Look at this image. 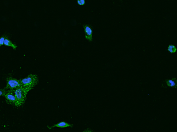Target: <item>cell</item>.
I'll return each mask as SVG.
<instances>
[{"label":"cell","mask_w":177,"mask_h":132,"mask_svg":"<svg viewBox=\"0 0 177 132\" xmlns=\"http://www.w3.org/2000/svg\"><path fill=\"white\" fill-rule=\"evenodd\" d=\"M14 92L16 97V102L14 106L16 107L21 106L25 103L27 95L29 90L21 86L16 89Z\"/></svg>","instance_id":"cell-1"},{"label":"cell","mask_w":177,"mask_h":132,"mask_svg":"<svg viewBox=\"0 0 177 132\" xmlns=\"http://www.w3.org/2000/svg\"><path fill=\"white\" fill-rule=\"evenodd\" d=\"M20 82L21 86L30 91L38 84V78L36 75L30 74L27 77L21 79Z\"/></svg>","instance_id":"cell-2"},{"label":"cell","mask_w":177,"mask_h":132,"mask_svg":"<svg viewBox=\"0 0 177 132\" xmlns=\"http://www.w3.org/2000/svg\"><path fill=\"white\" fill-rule=\"evenodd\" d=\"M7 84L5 88V89L9 90H15L16 89L21 86L20 80H18L13 78H7L6 79Z\"/></svg>","instance_id":"cell-3"},{"label":"cell","mask_w":177,"mask_h":132,"mask_svg":"<svg viewBox=\"0 0 177 132\" xmlns=\"http://www.w3.org/2000/svg\"><path fill=\"white\" fill-rule=\"evenodd\" d=\"M5 102L8 105H15L16 102V97L14 92L13 90H9L6 93L5 96Z\"/></svg>","instance_id":"cell-4"},{"label":"cell","mask_w":177,"mask_h":132,"mask_svg":"<svg viewBox=\"0 0 177 132\" xmlns=\"http://www.w3.org/2000/svg\"><path fill=\"white\" fill-rule=\"evenodd\" d=\"M83 28L85 34V38L89 41H93V30L92 28L90 25L88 24H84L83 25Z\"/></svg>","instance_id":"cell-5"},{"label":"cell","mask_w":177,"mask_h":132,"mask_svg":"<svg viewBox=\"0 0 177 132\" xmlns=\"http://www.w3.org/2000/svg\"><path fill=\"white\" fill-rule=\"evenodd\" d=\"M73 125L72 124L68 123L66 121H61V122H60V123H57V124L53 125V126H47V128L49 129H53L55 127H59V128H65V127H73Z\"/></svg>","instance_id":"cell-6"},{"label":"cell","mask_w":177,"mask_h":132,"mask_svg":"<svg viewBox=\"0 0 177 132\" xmlns=\"http://www.w3.org/2000/svg\"><path fill=\"white\" fill-rule=\"evenodd\" d=\"M166 85L168 87L171 88H175L177 87V80L175 78H172V79H165V80Z\"/></svg>","instance_id":"cell-7"},{"label":"cell","mask_w":177,"mask_h":132,"mask_svg":"<svg viewBox=\"0 0 177 132\" xmlns=\"http://www.w3.org/2000/svg\"><path fill=\"white\" fill-rule=\"evenodd\" d=\"M4 45H5V46H11V47H12V48H13L14 50H15L17 49V46L16 45H15L14 44H13V43L11 42V41H10L9 40H8L7 37L5 39Z\"/></svg>","instance_id":"cell-8"},{"label":"cell","mask_w":177,"mask_h":132,"mask_svg":"<svg viewBox=\"0 0 177 132\" xmlns=\"http://www.w3.org/2000/svg\"><path fill=\"white\" fill-rule=\"evenodd\" d=\"M168 51L171 53H175L176 51V46L174 45H170L168 46Z\"/></svg>","instance_id":"cell-9"},{"label":"cell","mask_w":177,"mask_h":132,"mask_svg":"<svg viewBox=\"0 0 177 132\" xmlns=\"http://www.w3.org/2000/svg\"><path fill=\"white\" fill-rule=\"evenodd\" d=\"M8 91V90L7 89H0V96H5L6 93H7V92Z\"/></svg>","instance_id":"cell-10"},{"label":"cell","mask_w":177,"mask_h":132,"mask_svg":"<svg viewBox=\"0 0 177 132\" xmlns=\"http://www.w3.org/2000/svg\"><path fill=\"white\" fill-rule=\"evenodd\" d=\"M7 37V36L6 35H3L1 38H0V46H2L3 45H4L5 39Z\"/></svg>","instance_id":"cell-11"},{"label":"cell","mask_w":177,"mask_h":132,"mask_svg":"<svg viewBox=\"0 0 177 132\" xmlns=\"http://www.w3.org/2000/svg\"><path fill=\"white\" fill-rule=\"evenodd\" d=\"M77 4L80 5H84L85 4V0H77Z\"/></svg>","instance_id":"cell-12"},{"label":"cell","mask_w":177,"mask_h":132,"mask_svg":"<svg viewBox=\"0 0 177 132\" xmlns=\"http://www.w3.org/2000/svg\"><path fill=\"white\" fill-rule=\"evenodd\" d=\"M91 131V132H92V131H93L92 130H91V129H90L89 128H88L87 129H86V130H84V132H85V131H86V132H87V131Z\"/></svg>","instance_id":"cell-13"}]
</instances>
